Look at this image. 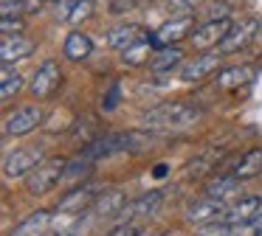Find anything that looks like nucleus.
<instances>
[{
    "instance_id": "obj_1",
    "label": "nucleus",
    "mask_w": 262,
    "mask_h": 236,
    "mask_svg": "<svg viewBox=\"0 0 262 236\" xmlns=\"http://www.w3.org/2000/svg\"><path fill=\"white\" fill-rule=\"evenodd\" d=\"M203 118V107L192 101H166L141 115L144 129H186Z\"/></svg>"
},
{
    "instance_id": "obj_2",
    "label": "nucleus",
    "mask_w": 262,
    "mask_h": 236,
    "mask_svg": "<svg viewBox=\"0 0 262 236\" xmlns=\"http://www.w3.org/2000/svg\"><path fill=\"white\" fill-rule=\"evenodd\" d=\"M65 169H68V160H62V157H51V160L40 163V166H37L34 172L26 177V191H29V194H34V197L48 194L54 185L62 183Z\"/></svg>"
},
{
    "instance_id": "obj_3",
    "label": "nucleus",
    "mask_w": 262,
    "mask_h": 236,
    "mask_svg": "<svg viewBox=\"0 0 262 236\" xmlns=\"http://www.w3.org/2000/svg\"><path fill=\"white\" fill-rule=\"evenodd\" d=\"M40 163H46V149H42V146H23V149H14L12 155L3 160V174H6L9 180L29 177Z\"/></svg>"
},
{
    "instance_id": "obj_4",
    "label": "nucleus",
    "mask_w": 262,
    "mask_h": 236,
    "mask_svg": "<svg viewBox=\"0 0 262 236\" xmlns=\"http://www.w3.org/2000/svg\"><path fill=\"white\" fill-rule=\"evenodd\" d=\"M194 14H181V17H172V20H166L164 26L158 28V31L149 34V39H152V48L161 51V48H169V45H178L181 39L192 37L194 34Z\"/></svg>"
},
{
    "instance_id": "obj_5",
    "label": "nucleus",
    "mask_w": 262,
    "mask_h": 236,
    "mask_svg": "<svg viewBox=\"0 0 262 236\" xmlns=\"http://www.w3.org/2000/svg\"><path fill=\"white\" fill-rule=\"evenodd\" d=\"M42 124V107L40 104H29V107H20L17 112L3 121V135L6 138H23V135H31L37 127Z\"/></svg>"
},
{
    "instance_id": "obj_6",
    "label": "nucleus",
    "mask_w": 262,
    "mask_h": 236,
    "mask_svg": "<svg viewBox=\"0 0 262 236\" xmlns=\"http://www.w3.org/2000/svg\"><path fill=\"white\" fill-rule=\"evenodd\" d=\"M256 34H259V20H256V17H245V20H239L237 26H231V31L226 34V39L217 45V51H220L223 56L239 54L243 48H248V45L254 42Z\"/></svg>"
},
{
    "instance_id": "obj_7",
    "label": "nucleus",
    "mask_w": 262,
    "mask_h": 236,
    "mask_svg": "<svg viewBox=\"0 0 262 236\" xmlns=\"http://www.w3.org/2000/svg\"><path fill=\"white\" fill-rule=\"evenodd\" d=\"M161 202H164V191L152 188V191H147V194L130 200L124 208H121V214L116 219H119V222H141V219L155 217V214H158Z\"/></svg>"
},
{
    "instance_id": "obj_8",
    "label": "nucleus",
    "mask_w": 262,
    "mask_h": 236,
    "mask_svg": "<svg viewBox=\"0 0 262 236\" xmlns=\"http://www.w3.org/2000/svg\"><path fill=\"white\" fill-rule=\"evenodd\" d=\"M228 211V202L223 200H211V197H200L194 200L192 205L186 208V222L194 225V228H203V225H211V222H220Z\"/></svg>"
},
{
    "instance_id": "obj_9",
    "label": "nucleus",
    "mask_w": 262,
    "mask_h": 236,
    "mask_svg": "<svg viewBox=\"0 0 262 236\" xmlns=\"http://www.w3.org/2000/svg\"><path fill=\"white\" fill-rule=\"evenodd\" d=\"M59 82H62V70H59L57 59H46L34 70L29 90H31V96H34V99H48V96L59 87Z\"/></svg>"
},
{
    "instance_id": "obj_10",
    "label": "nucleus",
    "mask_w": 262,
    "mask_h": 236,
    "mask_svg": "<svg viewBox=\"0 0 262 236\" xmlns=\"http://www.w3.org/2000/svg\"><path fill=\"white\" fill-rule=\"evenodd\" d=\"M231 31V20H206L203 26L194 28V34L189 39H192V45L198 51H214L217 45L226 39V34Z\"/></svg>"
},
{
    "instance_id": "obj_11",
    "label": "nucleus",
    "mask_w": 262,
    "mask_h": 236,
    "mask_svg": "<svg viewBox=\"0 0 262 236\" xmlns=\"http://www.w3.org/2000/svg\"><path fill=\"white\" fill-rule=\"evenodd\" d=\"M220 59H223V54L220 51H206V54H200V56H194V59H189L186 65L181 67V79L186 84H194V82H200V79H206V76H211V73L220 67Z\"/></svg>"
},
{
    "instance_id": "obj_12",
    "label": "nucleus",
    "mask_w": 262,
    "mask_h": 236,
    "mask_svg": "<svg viewBox=\"0 0 262 236\" xmlns=\"http://www.w3.org/2000/svg\"><path fill=\"white\" fill-rule=\"evenodd\" d=\"M262 214V197L248 194V197H239L237 202H231L223 217V222L228 225H237V222H248V219H256Z\"/></svg>"
},
{
    "instance_id": "obj_13",
    "label": "nucleus",
    "mask_w": 262,
    "mask_h": 236,
    "mask_svg": "<svg viewBox=\"0 0 262 236\" xmlns=\"http://www.w3.org/2000/svg\"><path fill=\"white\" fill-rule=\"evenodd\" d=\"M144 37H147V34H144V28L138 26V22H121V26H116L107 31V45L113 51H121V54H124L127 48L141 42Z\"/></svg>"
},
{
    "instance_id": "obj_14",
    "label": "nucleus",
    "mask_w": 262,
    "mask_h": 236,
    "mask_svg": "<svg viewBox=\"0 0 262 236\" xmlns=\"http://www.w3.org/2000/svg\"><path fill=\"white\" fill-rule=\"evenodd\" d=\"M206 197L211 200H231V197H243V180H237L231 172L228 174H214L206 183Z\"/></svg>"
},
{
    "instance_id": "obj_15",
    "label": "nucleus",
    "mask_w": 262,
    "mask_h": 236,
    "mask_svg": "<svg viewBox=\"0 0 262 236\" xmlns=\"http://www.w3.org/2000/svg\"><path fill=\"white\" fill-rule=\"evenodd\" d=\"M127 205V197L121 188H110V191H102L96 197V202L91 205V214L99 219H110V217H119L121 208Z\"/></svg>"
},
{
    "instance_id": "obj_16",
    "label": "nucleus",
    "mask_w": 262,
    "mask_h": 236,
    "mask_svg": "<svg viewBox=\"0 0 262 236\" xmlns=\"http://www.w3.org/2000/svg\"><path fill=\"white\" fill-rule=\"evenodd\" d=\"M31 54H34V42L29 37H23V34L3 37V42H0V59H3V65H14V62L26 59Z\"/></svg>"
},
{
    "instance_id": "obj_17",
    "label": "nucleus",
    "mask_w": 262,
    "mask_h": 236,
    "mask_svg": "<svg viewBox=\"0 0 262 236\" xmlns=\"http://www.w3.org/2000/svg\"><path fill=\"white\" fill-rule=\"evenodd\" d=\"M96 188L93 185H82V188H74L71 194H65L62 200H59V214H68V217H74V214H82L85 208H91L93 202H96Z\"/></svg>"
},
{
    "instance_id": "obj_18",
    "label": "nucleus",
    "mask_w": 262,
    "mask_h": 236,
    "mask_svg": "<svg viewBox=\"0 0 262 236\" xmlns=\"http://www.w3.org/2000/svg\"><path fill=\"white\" fill-rule=\"evenodd\" d=\"M251 79H254V67L251 65H231V67H223L220 73H217V87L220 90H237L243 87V84H248Z\"/></svg>"
},
{
    "instance_id": "obj_19",
    "label": "nucleus",
    "mask_w": 262,
    "mask_h": 236,
    "mask_svg": "<svg viewBox=\"0 0 262 236\" xmlns=\"http://www.w3.org/2000/svg\"><path fill=\"white\" fill-rule=\"evenodd\" d=\"M51 222H54L51 211H34L31 217H26L9 236H46L48 228H51Z\"/></svg>"
},
{
    "instance_id": "obj_20",
    "label": "nucleus",
    "mask_w": 262,
    "mask_h": 236,
    "mask_svg": "<svg viewBox=\"0 0 262 236\" xmlns=\"http://www.w3.org/2000/svg\"><path fill=\"white\" fill-rule=\"evenodd\" d=\"M231 174L237 180H243V183H245V180L259 177V174H262V149H259V146H254V149L245 152V155L237 160V166H234Z\"/></svg>"
},
{
    "instance_id": "obj_21",
    "label": "nucleus",
    "mask_w": 262,
    "mask_h": 236,
    "mask_svg": "<svg viewBox=\"0 0 262 236\" xmlns=\"http://www.w3.org/2000/svg\"><path fill=\"white\" fill-rule=\"evenodd\" d=\"M91 51H93V39L88 37L85 31H71L68 39H65L62 54H65V59H71V62H82V59L91 56Z\"/></svg>"
},
{
    "instance_id": "obj_22",
    "label": "nucleus",
    "mask_w": 262,
    "mask_h": 236,
    "mask_svg": "<svg viewBox=\"0 0 262 236\" xmlns=\"http://www.w3.org/2000/svg\"><path fill=\"white\" fill-rule=\"evenodd\" d=\"M183 62V48H178V45H169V48H161L152 54V59H149V70L152 73H169L172 67H178Z\"/></svg>"
},
{
    "instance_id": "obj_23",
    "label": "nucleus",
    "mask_w": 262,
    "mask_h": 236,
    "mask_svg": "<svg viewBox=\"0 0 262 236\" xmlns=\"http://www.w3.org/2000/svg\"><path fill=\"white\" fill-rule=\"evenodd\" d=\"M152 54H155V48H152V39H149V34H147L141 42H136L133 48H127L124 54H121V62L130 65V67H138V65H144V62L152 59Z\"/></svg>"
},
{
    "instance_id": "obj_24",
    "label": "nucleus",
    "mask_w": 262,
    "mask_h": 236,
    "mask_svg": "<svg viewBox=\"0 0 262 236\" xmlns=\"http://www.w3.org/2000/svg\"><path fill=\"white\" fill-rule=\"evenodd\" d=\"M0 99L3 101H12L14 96L23 90V76L17 70H12V65H3V73H0Z\"/></svg>"
},
{
    "instance_id": "obj_25",
    "label": "nucleus",
    "mask_w": 262,
    "mask_h": 236,
    "mask_svg": "<svg viewBox=\"0 0 262 236\" xmlns=\"http://www.w3.org/2000/svg\"><path fill=\"white\" fill-rule=\"evenodd\" d=\"M42 9V0H3V17H29Z\"/></svg>"
},
{
    "instance_id": "obj_26",
    "label": "nucleus",
    "mask_w": 262,
    "mask_h": 236,
    "mask_svg": "<svg viewBox=\"0 0 262 236\" xmlns=\"http://www.w3.org/2000/svg\"><path fill=\"white\" fill-rule=\"evenodd\" d=\"M91 166L93 163L91 160H85V157H74V160H68V169H65V177H62V183H71V180H82L88 172H91Z\"/></svg>"
},
{
    "instance_id": "obj_27",
    "label": "nucleus",
    "mask_w": 262,
    "mask_h": 236,
    "mask_svg": "<svg viewBox=\"0 0 262 236\" xmlns=\"http://www.w3.org/2000/svg\"><path fill=\"white\" fill-rule=\"evenodd\" d=\"M231 236H262V214L256 219H248V222L231 225Z\"/></svg>"
},
{
    "instance_id": "obj_28",
    "label": "nucleus",
    "mask_w": 262,
    "mask_h": 236,
    "mask_svg": "<svg viewBox=\"0 0 262 236\" xmlns=\"http://www.w3.org/2000/svg\"><path fill=\"white\" fill-rule=\"evenodd\" d=\"M93 9H96V0H76V6H74V11H71L68 22H71V26H79L82 20H88V17L93 14Z\"/></svg>"
},
{
    "instance_id": "obj_29",
    "label": "nucleus",
    "mask_w": 262,
    "mask_h": 236,
    "mask_svg": "<svg viewBox=\"0 0 262 236\" xmlns=\"http://www.w3.org/2000/svg\"><path fill=\"white\" fill-rule=\"evenodd\" d=\"M223 152H206V155H200L198 160L189 166V177H200L203 172H211V163H214V157H220Z\"/></svg>"
},
{
    "instance_id": "obj_30",
    "label": "nucleus",
    "mask_w": 262,
    "mask_h": 236,
    "mask_svg": "<svg viewBox=\"0 0 262 236\" xmlns=\"http://www.w3.org/2000/svg\"><path fill=\"white\" fill-rule=\"evenodd\" d=\"M119 104H121V84L113 82L107 87V93L102 96V110L104 112H116V110H119Z\"/></svg>"
},
{
    "instance_id": "obj_31",
    "label": "nucleus",
    "mask_w": 262,
    "mask_h": 236,
    "mask_svg": "<svg viewBox=\"0 0 262 236\" xmlns=\"http://www.w3.org/2000/svg\"><path fill=\"white\" fill-rule=\"evenodd\" d=\"M194 236H231V225L228 222H211V225H203V228L194 230Z\"/></svg>"
},
{
    "instance_id": "obj_32",
    "label": "nucleus",
    "mask_w": 262,
    "mask_h": 236,
    "mask_svg": "<svg viewBox=\"0 0 262 236\" xmlns=\"http://www.w3.org/2000/svg\"><path fill=\"white\" fill-rule=\"evenodd\" d=\"M23 28H26L23 17H3V20H0V34H3V37H14V34H20Z\"/></svg>"
},
{
    "instance_id": "obj_33",
    "label": "nucleus",
    "mask_w": 262,
    "mask_h": 236,
    "mask_svg": "<svg viewBox=\"0 0 262 236\" xmlns=\"http://www.w3.org/2000/svg\"><path fill=\"white\" fill-rule=\"evenodd\" d=\"M203 0H172L169 9H172V17H181V14H192Z\"/></svg>"
},
{
    "instance_id": "obj_34",
    "label": "nucleus",
    "mask_w": 262,
    "mask_h": 236,
    "mask_svg": "<svg viewBox=\"0 0 262 236\" xmlns=\"http://www.w3.org/2000/svg\"><path fill=\"white\" fill-rule=\"evenodd\" d=\"M141 233H144V230L138 228V222H119L107 236H141Z\"/></svg>"
},
{
    "instance_id": "obj_35",
    "label": "nucleus",
    "mask_w": 262,
    "mask_h": 236,
    "mask_svg": "<svg viewBox=\"0 0 262 236\" xmlns=\"http://www.w3.org/2000/svg\"><path fill=\"white\" fill-rule=\"evenodd\" d=\"M74 6H76V0H57V20H68Z\"/></svg>"
},
{
    "instance_id": "obj_36",
    "label": "nucleus",
    "mask_w": 262,
    "mask_h": 236,
    "mask_svg": "<svg viewBox=\"0 0 262 236\" xmlns=\"http://www.w3.org/2000/svg\"><path fill=\"white\" fill-rule=\"evenodd\" d=\"M141 236H172V233H166V230H144Z\"/></svg>"
},
{
    "instance_id": "obj_37",
    "label": "nucleus",
    "mask_w": 262,
    "mask_h": 236,
    "mask_svg": "<svg viewBox=\"0 0 262 236\" xmlns=\"http://www.w3.org/2000/svg\"><path fill=\"white\" fill-rule=\"evenodd\" d=\"M155 177H164V174H166V166H164V163H158V166H155Z\"/></svg>"
},
{
    "instance_id": "obj_38",
    "label": "nucleus",
    "mask_w": 262,
    "mask_h": 236,
    "mask_svg": "<svg viewBox=\"0 0 262 236\" xmlns=\"http://www.w3.org/2000/svg\"><path fill=\"white\" fill-rule=\"evenodd\" d=\"M46 236H74V230H54V233H46Z\"/></svg>"
},
{
    "instance_id": "obj_39",
    "label": "nucleus",
    "mask_w": 262,
    "mask_h": 236,
    "mask_svg": "<svg viewBox=\"0 0 262 236\" xmlns=\"http://www.w3.org/2000/svg\"><path fill=\"white\" fill-rule=\"evenodd\" d=\"M42 3H48V0H42Z\"/></svg>"
}]
</instances>
